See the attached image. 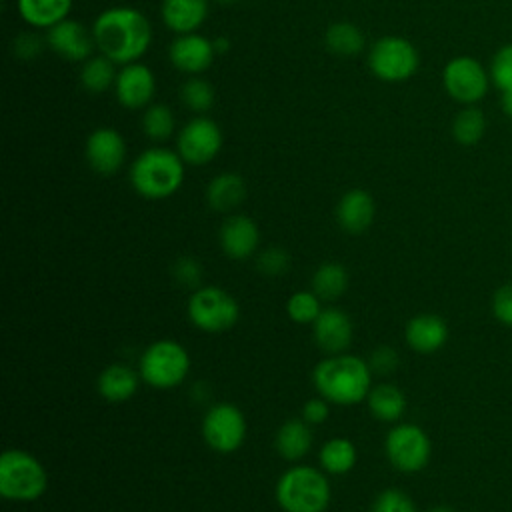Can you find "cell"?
<instances>
[{
  "label": "cell",
  "instance_id": "836d02e7",
  "mask_svg": "<svg viewBox=\"0 0 512 512\" xmlns=\"http://www.w3.org/2000/svg\"><path fill=\"white\" fill-rule=\"evenodd\" d=\"M322 312V300L312 290H296L286 302V314L296 324H312Z\"/></svg>",
  "mask_w": 512,
  "mask_h": 512
},
{
  "label": "cell",
  "instance_id": "3957f363",
  "mask_svg": "<svg viewBox=\"0 0 512 512\" xmlns=\"http://www.w3.org/2000/svg\"><path fill=\"white\" fill-rule=\"evenodd\" d=\"M184 182V160L176 150L152 146L130 164V184L146 200H164Z\"/></svg>",
  "mask_w": 512,
  "mask_h": 512
},
{
  "label": "cell",
  "instance_id": "4316f807",
  "mask_svg": "<svg viewBox=\"0 0 512 512\" xmlns=\"http://www.w3.org/2000/svg\"><path fill=\"white\" fill-rule=\"evenodd\" d=\"M356 458H358L356 446L352 444V440H348L344 436L326 440L318 454L322 470L328 474H334V476L348 474L356 466Z\"/></svg>",
  "mask_w": 512,
  "mask_h": 512
},
{
  "label": "cell",
  "instance_id": "4dcf8cb0",
  "mask_svg": "<svg viewBox=\"0 0 512 512\" xmlns=\"http://www.w3.org/2000/svg\"><path fill=\"white\" fill-rule=\"evenodd\" d=\"M486 116L474 104L464 106L452 120V136L462 146H474L484 138Z\"/></svg>",
  "mask_w": 512,
  "mask_h": 512
},
{
  "label": "cell",
  "instance_id": "7402d4cb",
  "mask_svg": "<svg viewBox=\"0 0 512 512\" xmlns=\"http://www.w3.org/2000/svg\"><path fill=\"white\" fill-rule=\"evenodd\" d=\"M140 372L132 370L126 364H108L96 380L98 394L108 402L130 400L140 384Z\"/></svg>",
  "mask_w": 512,
  "mask_h": 512
},
{
  "label": "cell",
  "instance_id": "e0dca14e",
  "mask_svg": "<svg viewBox=\"0 0 512 512\" xmlns=\"http://www.w3.org/2000/svg\"><path fill=\"white\" fill-rule=\"evenodd\" d=\"M312 336L316 346L326 354H342L352 344L354 326L344 310L322 308L318 318L312 322Z\"/></svg>",
  "mask_w": 512,
  "mask_h": 512
},
{
  "label": "cell",
  "instance_id": "ffe728a7",
  "mask_svg": "<svg viewBox=\"0 0 512 512\" xmlns=\"http://www.w3.org/2000/svg\"><path fill=\"white\" fill-rule=\"evenodd\" d=\"M406 344L420 354H432L440 350L448 340V324L444 318L432 312L416 314L406 322L404 328Z\"/></svg>",
  "mask_w": 512,
  "mask_h": 512
},
{
  "label": "cell",
  "instance_id": "6da1fadb",
  "mask_svg": "<svg viewBox=\"0 0 512 512\" xmlns=\"http://www.w3.org/2000/svg\"><path fill=\"white\" fill-rule=\"evenodd\" d=\"M92 34L98 52L120 66L138 62L152 42L150 20L132 6H112L100 12Z\"/></svg>",
  "mask_w": 512,
  "mask_h": 512
},
{
  "label": "cell",
  "instance_id": "f1b7e54d",
  "mask_svg": "<svg viewBox=\"0 0 512 512\" xmlns=\"http://www.w3.org/2000/svg\"><path fill=\"white\" fill-rule=\"evenodd\" d=\"M348 288V272L340 262H324L312 274V292L326 302L338 300Z\"/></svg>",
  "mask_w": 512,
  "mask_h": 512
},
{
  "label": "cell",
  "instance_id": "52a82bcc",
  "mask_svg": "<svg viewBox=\"0 0 512 512\" xmlns=\"http://www.w3.org/2000/svg\"><path fill=\"white\" fill-rule=\"evenodd\" d=\"M190 322L208 334H222L240 320V304L236 298L218 286H202L192 292L186 304Z\"/></svg>",
  "mask_w": 512,
  "mask_h": 512
},
{
  "label": "cell",
  "instance_id": "d4e9b609",
  "mask_svg": "<svg viewBox=\"0 0 512 512\" xmlns=\"http://www.w3.org/2000/svg\"><path fill=\"white\" fill-rule=\"evenodd\" d=\"M72 0H18V14L32 28L48 30L68 18Z\"/></svg>",
  "mask_w": 512,
  "mask_h": 512
},
{
  "label": "cell",
  "instance_id": "9a60e30c",
  "mask_svg": "<svg viewBox=\"0 0 512 512\" xmlns=\"http://www.w3.org/2000/svg\"><path fill=\"white\" fill-rule=\"evenodd\" d=\"M114 94L120 106L128 110L146 108L150 106L156 94V76L142 62L124 64L118 70V76L114 82Z\"/></svg>",
  "mask_w": 512,
  "mask_h": 512
},
{
  "label": "cell",
  "instance_id": "74e56055",
  "mask_svg": "<svg viewBox=\"0 0 512 512\" xmlns=\"http://www.w3.org/2000/svg\"><path fill=\"white\" fill-rule=\"evenodd\" d=\"M400 364V358H398V352L392 348V346H378L370 358H368V366L372 370V374H380V376H386V374H392Z\"/></svg>",
  "mask_w": 512,
  "mask_h": 512
},
{
  "label": "cell",
  "instance_id": "ba28073f",
  "mask_svg": "<svg viewBox=\"0 0 512 512\" xmlns=\"http://www.w3.org/2000/svg\"><path fill=\"white\" fill-rule=\"evenodd\" d=\"M416 46L402 36H382L368 50V68L382 82H404L418 70Z\"/></svg>",
  "mask_w": 512,
  "mask_h": 512
},
{
  "label": "cell",
  "instance_id": "8992f818",
  "mask_svg": "<svg viewBox=\"0 0 512 512\" xmlns=\"http://www.w3.org/2000/svg\"><path fill=\"white\" fill-rule=\"evenodd\" d=\"M138 372L140 378L152 388H174L182 384L190 372V354L176 340H156L142 352Z\"/></svg>",
  "mask_w": 512,
  "mask_h": 512
},
{
  "label": "cell",
  "instance_id": "b9f144b4",
  "mask_svg": "<svg viewBox=\"0 0 512 512\" xmlns=\"http://www.w3.org/2000/svg\"><path fill=\"white\" fill-rule=\"evenodd\" d=\"M328 414H330V402L326 398H322L320 394L316 398H310L304 402L302 406V418L310 424V426H316V424H324L328 420Z\"/></svg>",
  "mask_w": 512,
  "mask_h": 512
},
{
  "label": "cell",
  "instance_id": "44dd1931",
  "mask_svg": "<svg viewBox=\"0 0 512 512\" xmlns=\"http://www.w3.org/2000/svg\"><path fill=\"white\" fill-rule=\"evenodd\" d=\"M208 16V0H162L160 18L174 34L196 32Z\"/></svg>",
  "mask_w": 512,
  "mask_h": 512
},
{
  "label": "cell",
  "instance_id": "7c38bea8",
  "mask_svg": "<svg viewBox=\"0 0 512 512\" xmlns=\"http://www.w3.org/2000/svg\"><path fill=\"white\" fill-rule=\"evenodd\" d=\"M490 74L472 56H456L442 70V84L448 96L460 104H476L488 92Z\"/></svg>",
  "mask_w": 512,
  "mask_h": 512
},
{
  "label": "cell",
  "instance_id": "d590c367",
  "mask_svg": "<svg viewBox=\"0 0 512 512\" xmlns=\"http://www.w3.org/2000/svg\"><path fill=\"white\" fill-rule=\"evenodd\" d=\"M490 80L502 90H512V44H504L492 58Z\"/></svg>",
  "mask_w": 512,
  "mask_h": 512
},
{
  "label": "cell",
  "instance_id": "f6af8a7d",
  "mask_svg": "<svg viewBox=\"0 0 512 512\" xmlns=\"http://www.w3.org/2000/svg\"><path fill=\"white\" fill-rule=\"evenodd\" d=\"M428 512H456L452 506H446V504H438V506H432Z\"/></svg>",
  "mask_w": 512,
  "mask_h": 512
},
{
  "label": "cell",
  "instance_id": "277c9868",
  "mask_svg": "<svg viewBox=\"0 0 512 512\" xmlns=\"http://www.w3.org/2000/svg\"><path fill=\"white\" fill-rule=\"evenodd\" d=\"M276 502L284 512H324L330 504V484L314 466L296 464L276 482Z\"/></svg>",
  "mask_w": 512,
  "mask_h": 512
},
{
  "label": "cell",
  "instance_id": "603a6c76",
  "mask_svg": "<svg viewBox=\"0 0 512 512\" xmlns=\"http://www.w3.org/2000/svg\"><path fill=\"white\" fill-rule=\"evenodd\" d=\"M246 198V182L236 172H222L206 186V202L212 210L228 214L236 210Z\"/></svg>",
  "mask_w": 512,
  "mask_h": 512
},
{
  "label": "cell",
  "instance_id": "2e32d148",
  "mask_svg": "<svg viewBox=\"0 0 512 512\" xmlns=\"http://www.w3.org/2000/svg\"><path fill=\"white\" fill-rule=\"evenodd\" d=\"M214 56V42L198 32L176 34V38L168 46L170 64L190 76H198L208 70L214 62Z\"/></svg>",
  "mask_w": 512,
  "mask_h": 512
},
{
  "label": "cell",
  "instance_id": "1f68e13d",
  "mask_svg": "<svg viewBox=\"0 0 512 512\" xmlns=\"http://www.w3.org/2000/svg\"><path fill=\"white\" fill-rule=\"evenodd\" d=\"M140 124H142V132L150 140H154V142L168 140L174 134V130H176L174 112L166 104H150V106H146Z\"/></svg>",
  "mask_w": 512,
  "mask_h": 512
},
{
  "label": "cell",
  "instance_id": "bcb514c9",
  "mask_svg": "<svg viewBox=\"0 0 512 512\" xmlns=\"http://www.w3.org/2000/svg\"><path fill=\"white\" fill-rule=\"evenodd\" d=\"M218 4H236L238 0H216Z\"/></svg>",
  "mask_w": 512,
  "mask_h": 512
},
{
  "label": "cell",
  "instance_id": "e575fe53",
  "mask_svg": "<svg viewBox=\"0 0 512 512\" xmlns=\"http://www.w3.org/2000/svg\"><path fill=\"white\" fill-rule=\"evenodd\" d=\"M372 512H416V504L406 492L398 488H386L374 498Z\"/></svg>",
  "mask_w": 512,
  "mask_h": 512
},
{
  "label": "cell",
  "instance_id": "7a4b0ae2",
  "mask_svg": "<svg viewBox=\"0 0 512 512\" xmlns=\"http://www.w3.org/2000/svg\"><path fill=\"white\" fill-rule=\"evenodd\" d=\"M316 392L336 406L360 404L372 390V370L368 360L354 354H330L312 370Z\"/></svg>",
  "mask_w": 512,
  "mask_h": 512
},
{
  "label": "cell",
  "instance_id": "60d3db41",
  "mask_svg": "<svg viewBox=\"0 0 512 512\" xmlns=\"http://www.w3.org/2000/svg\"><path fill=\"white\" fill-rule=\"evenodd\" d=\"M492 314L500 324L512 326V284H504L494 292Z\"/></svg>",
  "mask_w": 512,
  "mask_h": 512
},
{
  "label": "cell",
  "instance_id": "83f0119b",
  "mask_svg": "<svg viewBox=\"0 0 512 512\" xmlns=\"http://www.w3.org/2000/svg\"><path fill=\"white\" fill-rule=\"evenodd\" d=\"M118 76L116 70V62H112L108 56L104 54H92L88 60L82 62L80 66V86L90 92V94H102L108 88L114 86Z\"/></svg>",
  "mask_w": 512,
  "mask_h": 512
},
{
  "label": "cell",
  "instance_id": "5b68a950",
  "mask_svg": "<svg viewBox=\"0 0 512 512\" xmlns=\"http://www.w3.org/2000/svg\"><path fill=\"white\" fill-rule=\"evenodd\" d=\"M48 488L44 464L30 452L8 448L0 456V494L14 502H34Z\"/></svg>",
  "mask_w": 512,
  "mask_h": 512
},
{
  "label": "cell",
  "instance_id": "cb8c5ba5",
  "mask_svg": "<svg viewBox=\"0 0 512 512\" xmlns=\"http://www.w3.org/2000/svg\"><path fill=\"white\" fill-rule=\"evenodd\" d=\"M274 444H276V452L284 460H288V462L302 460L310 452V448H312L310 424L302 416L286 420L278 428Z\"/></svg>",
  "mask_w": 512,
  "mask_h": 512
},
{
  "label": "cell",
  "instance_id": "d6a6232c",
  "mask_svg": "<svg viewBox=\"0 0 512 512\" xmlns=\"http://www.w3.org/2000/svg\"><path fill=\"white\" fill-rule=\"evenodd\" d=\"M180 100L182 104L196 112V114H204L212 108L214 104V88L210 82H206L200 76H190L182 88H180Z\"/></svg>",
  "mask_w": 512,
  "mask_h": 512
},
{
  "label": "cell",
  "instance_id": "f546056e",
  "mask_svg": "<svg viewBox=\"0 0 512 512\" xmlns=\"http://www.w3.org/2000/svg\"><path fill=\"white\" fill-rule=\"evenodd\" d=\"M326 48L336 56H356L364 50V32L352 22H334L324 34Z\"/></svg>",
  "mask_w": 512,
  "mask_h": 512
},
{
  "label": "cell",
  "instance_id": "484cf974",
  "mask_svg": "<svg viewBox=\"0 0 512 512\" xmlns=\"http://www.w3.org/2000/svg\"><path fill=\"white\" fill-rule=\"evenodd\" d=\"M368 410L380 422H398L406 410L404 392L390 382H382L374 386L366 398Z\"/></svg>",
  "mask_w": 512,
  "mask_h": 512
},
{
  "label": "cell",
  "instance_id": "30bf717a",
  "mask_svg": "<svg viewBox=\"0 0 512 512\" xmlns=\"http://www.w3.org/2000/svg\"><path fill=\"white\" fill-rule=\"evenodd\" d=\"M204 442L220 454H230L244 444L246 418L232 402L214 404L202 418Z\"/></svg>",
  "mask_w": 512,
  "mask_h": 512
},
{
  "label": "cell",
  "instance_id": "ab89813d",
  "mask_svg": "<svg viewBox=\"0 0 512 512\" xmlns=\"http://www.w3.org/2000/svg\"><path fill=\"white\" fill-rule=\"evenodd\" d=\"M174 278L182 286H198L202 280V266L196 258L192 256H182L174 262Z\"/></svg>",
  "mask_w": 512,
  "mask_h": 512
},
{
  "label": "cell",
  "instance_id": "4fadbf2b",
  "mask_svg": "<svg viewBox=\"0 0 512 512\" xmlns=\"http://www.w3.org/2000/svg\"><path fill=\"white\" fill-rule=\"evenodd\" d=\"M84 156L88 166L102 176L116 174L126 162L124 136L110 126L94 128L84 144Z\"/></svg>",
  "mask_w": 512,
  "mask_h": 512
},
{
  "label": "cell",
  "instance_id": "7bdbcfd3",
  "mask_svg": "<svg viewBox=\"0 0 512 512\" xmlns=\"http://www.w3.org/2000/svg\"><path fill=\"white\" fill-rule=\"evenodd\" d=\"M502 108L508 116H512V90L502 92Z\"/></svg>",
  "mask_w": 512,
  "mask_h": 512
},
{
  "label": "cell",
  "instance_id": "5bb4252c",
  "mask_svg": "<svg viewBox=\"0 0 512 512\" xmlns=\"http://www.w3.org/2000/svg\"><path fill=\"white\" fill-rule=\"evenodd\" d=\"M48 48L68 60V62H84L92 56L96 42L92 30H88L84 24L72 18H64L58 24L50 26L44 34Z\"/></svg>",
  "mask_w": 512,
  "mask_h": 512
},
{
  "label": "cell",
  "instance_id": "ee69618b",
  "mask_svg": "<svg viewBox=\"0 0 512 512\" xmlns=\"http://www.w3.org/2000/svg\"><path fill=\"white\" fill-rule=\"evenodd\" d=\"M214 42V50H216V54H220V52H226L228 50V40L226 38H216V40H212Z\"/></svg>",
  "mask_w": 512,
  "mask_h": 512
},
{
  "label": "cell",
  "instance_id": "d6986e66",
  "mask_svg": "<svg viewBox=\"0 0 512 512\" xmlns=\"http://www.w3.org/2000/svg\"><path fill=\"white\" fill-rule=\"evenodd\" d=\"M376 206L370 192L362 188H352L342 194L336 206V220L340 228L348 234H362L374 222Z\"/></svg>",
  "mask_w": 512,
  "mask_h": 512
},
{
  "label": "cell",
  "instance_id": "8d00e7d4",
  "mask_svg": "<svg viewBox=\"0 0 512 512\" xmlns=\"http://www.w3.org/2000/svg\"><path fill=\"white\" fill-rule=\"evenodd\" d=\"M256 266L264 276H282L290 268V254L280 246H270L258 254Z\"/></svg>",
  "mask_w": 512,
  "mask_h": 512
},
{
  "label": "cell",
  "instance_id": "ac0fdd59",
  "mask_svg": "<svg viewBox=\"0 0 512 512\" xmlns=\"http://www.w3.org/2000/svg\"><path fill=\"white\" fill-rule=\"evenodd\" d=\"M218 242L228 258L246 260L256 252L260 244L258 224L246 214H232L222 222Z\"/></svg>",
  "mask_w": 512,
  "mask_h": 512
},
{
  "label": "cell",
  "instance_id": "9c48e42d",
  "mask_svg": "<svg viewBox=\"0 0 512 512\" xmlns=\"http://www.w3.org/2000/svg\"><path fill=\"white\" fill-rule=\"evenodd\" d=\"M384 450L388 462L404 472L414 474L420 472L432 454V444L428 434L416 424H396L388 430L384 440Z\"/></svg>",
  "mask_w": 512,
  "mask_h": 512
},
{
  "label": "cell",
  "instance_id": "8fae6325",
  "mask_svg": "<svg viewBox=\"0 0 512 512\" xmlns=\"http://www.w3.org/2000/svg\"><path fill=\"white\" fill-rule=\"evenodd\" d=\"M222 148V130L220 126L204 116L198 114L188 120L178 136H176V152L190 166H204L212 162Z\"/></svg>",
  "mask_w": 512,
  "mask_h": 512
},
{
  "label": "cell",
  "instance_id": "f35d334b",
  "mask_svg": "<svg viewBox=\"0 0 512 512\" xmlns=\"http://www.w3.org/2000/svg\"><path fill=\"white\" fill-rule=\"evenodd\" d=\"M46 46H48V44H46V38L38 36V34L32 32V30L18 34V36L14 38V42H12L14 54H16L18 58H22V60H32V58H36Z\"/></svg>",
  "mask_w": 512,
  "mask_h": 512
}]
</instances>
